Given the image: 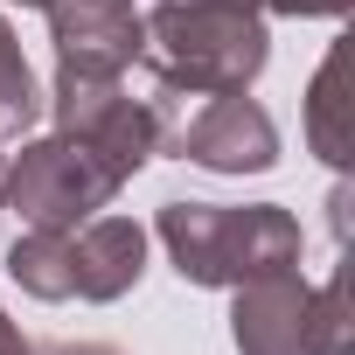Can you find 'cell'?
Instances as JSON below:
<instances>
[{
    "mask_svg": "<svg viewBox=\"0 0 355 355\" xmlns=\"http://www.w3.org/2000/svg\"><path fill=\"white\" fill-rule=\"evenodd\" d=\"M160 244L174 251V272L196 279V286H244V279L300 265V223L272 202H251V209L167 202L160 209Z\"/></svg>",
    "mask_w": 355,
    "mask_h": 355,
    "instance_id": "1",
    "label": "cell"
},
{
    "mask_svg": "<svg viewBox=\"0 0 355 355\" xmlns=\"http://www.w3.org/2000/svg\"><path fill=\"white\" fill-rule=\"evenodd\" d=\"M146 272V230L132 216H91L77 230H28L8 251V279L35 300H119Z\"/></svg>",
    "mask_w": 355,
    "mask_h": 355,
    "instance_id": "2",
    "label": "cell"
},
{
    "mask_svg": "<svg viewBox=\"0 0 355 355\" xmlns=\"http://www.w3.org/2000/svg\"><path fill=\"white\" fill-rule=\"evenodd\" d=\"M146 42L167 56V77L216 98V91H244L265 70V21L244 8H209V0H160L146 15Z\"/></svg>",
    "mask_w": 355,
    "mask_h": 355,
    "instance_id": "3",
    "label": "cell"
},
{
    "mask_svg": "<svg viewBox=\"0 0 355 355\" xmlns=\"http://www.w3.org/2000/svg\"><path fill=\"white\" fill-rule=\"evenodd\" d=\"M230 334L244 355H348V272L327 279L320 293L300 286V272H265L237 286Z\"/></svg>",
    "mask_w": 355,
    "mask_h": 355,
    "instance_id": "4",
    "label": "cell"
},
{
    "mask_svg": "<svg viewBox=\"0 0 355 355\" xmlns=\"http://www.w3.org/2000/svg\"><path fill=\"white\" fill-rule=\"evenodd\" d=\"M125 182L91 153V146H77V139H35L21 160H15V174H0V196L15 202V216L28 223V230H77V223H91L112 196H119Z\"/></svg>",
    "mask_w": 355,
    "mask_h": 355,
    "instance_id": "5",
    "label": "cell"
},
{
    "mask_svg": "<svg viewBox=\"0 0 355 355\" xmlns=\"http://www.w3.org/2000/svg\"><path fill=\"white\" fill-rule=\"evenodd\" d=\"M160 146H174L196 167H216V174H265L279 160V132H272L265 105H251L244 91H216L209 105L182 112Z\"/></svg>",
    "mask_w": 355,
    "mask_h": 355,
    "instance_id": "6",
    "label": "cell"
},
{
    "mask_svg": "<svg viewBox=\"0 0 355 355\" xmlns=\"http://www.w3.org/2000/svg\"><path fill=\"white\" fill-rule=\"evenodd\" d=\"M49 28L63 77H125L146 49V15L132 0H49Z\"/></svg>",
    "mask_w": 355,
    "mask_h": 355,
    "instance_id": "7",
    "label": "cell"
},
{
    "mask_svg": "<svg viewBox=\"0 0 355 355\" xmlns=\"http://www.w3.org/2000/svg\"><path fill=\"white\" fill-rule=\"evenodd\" d=\"M42 119V91L28 77V56L15 42V28L0 21V132H28Z\"/></svg>",
    "mask_w": 355,
    "mask_h": 355,
    "instance_id": "8",
    "label": "cell"
},
{
    "mask_svg": "<svg viewBox=\"0 0 355 355\" xmlns=\"http://www.w3.org/2000/svg\"><path fill=\"white\" fill-rule=\"evenodd\" d=\"M313 146H320V160H348V125H341V49L320 63V77H313Z\"/></svg>",
    "mask_w": 355,
    "mask_h": 355,
    "instance_id": "9",
    "label": "cell"
},
{
    "mask_svg": "<svg viewBox=\"0 0 355 355\" xmlns=\"http://www.w3.org/2000/svg\"><path fill=\"white\" fill-rule=\"evenodd\" d=\"M0 355H35V348H28V341L8 327V313H0Z\"/></svg>",
    "mask_w": 355,
    "mask_h": 355,
    "instance_id": "10",
    "label": "cell"
},
{
    "mask_svg": "<svg viewBox=\"0 0 355 355\" xmlns=\"http://www.w3.org/2000/svg\"><path fill=\"white\" fill-rule=\"evenodd\" d=\"M49 355H119V348H98V341H77V348H70V341H63V348H49Z\"/></svg>",
    "mask_w": 355,
    "mask_h": 355,
    "instance_id": "11",
    "label": "cell"
},
{
    "mask_svg": "<svg viewBox=\"0 0 355 355\" xmlns=\"http://www.w3.org/2000/svg\"><path fill=\"white\" fill-rule=\"evenodd\" d=\"M209 8H244V15H258V8H272V0H209Z\"/></svg>",
    "mask_w": 355,
    "mask_h": 355,
    "instance_id": "12",
    "label": "cell"
},
{
    "mask_svg": "<svg viewBox=\"0 0 355 355\" xmlns=\"http://www.w3.org/2000/svg\"><path fill=\"white\" fill-rule=\"evenodd\" d=\"M21 8H49V0H21Z\"/></svg>",
    "mask_w": 355,
    "mask_h": 355,
    "instance_id": "13",
    "label": "cell"
}]
</instances>
